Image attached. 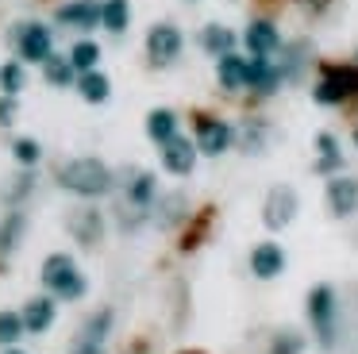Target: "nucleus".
I'll list each match as a JSON object with an SVG mask.
<instances>
[{
  "mask_svg": "<svg viewBox=\"0 0 358 354\" xmlns=\"http://www.w3.org/2000/svg\"><path fill=\"white\" fill-rule=\"evenodd\" d=\"M58 185L70 192H78V197H104V192H112V169L104 166L101 158H73L66 162L62 169H58Z\"/></svg>",
  "mask_w": 358,
  "mask_h": 354,
  "instance_id": "nucleus-1",
  "label": "nucleus"
},
{
  "mask_svg": "<svg viewBox=\"0 0 358 354\" xmlns=\"http://www.w3.org/2000/svg\"><path fill=\"white\" fill-rule=\"evenodd\" d=\"M308 323L312 335L324 351H331L339 343V297H335L331 285H312L308 292Z\"/></svg>",
  "mask_w": 358,
  "mask_h": 354,
  "instance_id": "nucleus-2",
  "label": "nucleus"
},
{
  "mask_svg": "<svg viewBox=\"0 0 358 354\" xmlns=\"http://www.w3.org/2000/svg\"><path fill=\"white\" fill-rule=\"evenodd\" d=\"M43 285H47L55 297H62V300H81L85 289H89L85 274L73 266L70 254H50V258L43 262Z\"/></svg>",
  "mask_w": 358,
  "mask_h": 354,
  "instance_id": "nucleus-3",
  "label": "nucleus"
},
{
  "mask_svg": "<svg viewBox=\"0 0 358 354\" xmlns=\"http://www.w3.org/2000/svg\"><path fill=\"white\" fill-rule=\"evenodd\" d=\"M358 97V66H324L320 81L312 85V100L324 108H335L343 100Z\"/></svg>",
  "mask_w": 358,
  "mask_h": 354,
  "instance_id": "nucleus-4",
  "label": "nucleus"
},
{
  "mask_svg": "<svg viewBox=\"0 0 358 354\" xmlns=\"http://www.w3.org/2000/svg\"><path fill=\"white\" fill-rule=\"evenodd\" d=\"M296 212H301V197H296L293 185H273V189L266 192L262 223H266L270 231H285L289 223L296 220Z\"/></svg>",
  "mask_w": 358,
  "mask_h": 354,
  "instance_id": "nucleus-5",
  "label": "nucleus"
},
{
  "mask_svg": "<svg viewBox=\"0 0 358 354\" xmlns=\"http://www.w3.org/2000/svg\"><path fill=\"white\" fill-rule=\"evenodd\" d=\"M181 46H185V38H181V31L173 27V23H155V27L147 31V54H150L155 66H173Z\"/></svg>",
  "mask_w": 358,
  "mask_h": 354,
  "instance_id": "nucleus-6",
  "label": "nucleus"
},
{
  "mask_svg": "<svg viewBox=\"0 0 358 354\" xmlns=\"http://www.w3.org/2000/svg\"><path fill=\"white\" fill-rule=\"evenodd\" d=\"M12 43L20 50V62H47L50 58V27H43V23H20L12 31Z\"/></svg>",
  "mask_w": 358,
  "mask_h": 354,
  "instance_id": "nucleus-7",
  "label": "nucleus"
},
{
  "mask_svg": "<svg viewBox=\"0 0 358 354\" xmlns=\"http://www.w3.org/2000/svg\"><path fill=\"white\" fill-rule=\"evenodd\" d=\"M66 227H70V235L78 239L81 246H101V239H104V215L96 212L93 204H85V208H73V212H66Z\"/></svg>",
  "mask_w": 358,
  "mask_h": 354,
  "instance_id": "nucleus-8",
  "label": "nucleus"
},
{
  "mask_svg": "<svg viewBox=\"0 0 358 354\" xmlns=\"http://www.w3.org/2000/svg\"><path fill=\"white\" fill-rule=\"evenodd\" d=\"M327 212L335 220H350L358 212V177H347V174H335L327 181Z\"/></svg>",
  "mask_w": 358,
  "mask_h": 354,
  "instance_id": "nucleus-9",
  "label": "nucleus"
},
{
  "mask_svg": "<svg viewBox=\"0 0 358 354\" xmlns=\"http://www.w3.org/2000/svg\"><path fill=\"white\" fill-rule=\"evenodd\" d=\"M235 143V127L224 120H208L204 115L201 123H196V150L208 154V158H216V154H224L227 146Z\"/></svg>",
  "mask_w": 358,
  "mask_h": 354,
  "instance_id": "nucleus-10",
  "label": "nucleus"
},
{
  "mask_svg": "<svg viewBox=\"0 0 358 354\" xmlns=\"http://www.w3.org/2000/svg\"><path fill=\"white\" fill-rule=\"evenodd\" d=\"M247 50H250V58H270V54H281V35H278V27H273L270 20H250L247 23Z\"/></svg>",
  "mask_w": 358,
  "mask_h": 354,
  "instance_id": "nucleus-11",
  "label": "nucleus"
},
{
  "mask_svg": "<svg viewBox=\"0 0 358 354\" xmlns=\"http://www.w3.org/2000/svg\"><path fill=\"white\" fill-rule=\"evenodd\" d=\"M55 20H58V23H66V27L93 31L96 23H104V4H96V0H73V4L58 8Z\"/></svg>",
  "mask_w": 358,
  "mask_h": 354,
  "instance_id": "nucleus-12",
  "label": "nucleus"
},
{
  "mask_svg": "<svg viewBox=\"0 0 358 354\" xmlns=\"http://www.w3.org/2000/svg\"><path fill=\"white\" fill-rule=\"evenodd\" d=\"M162 166L170 169V174H178V177L193 174V166H196V143H193V139H185V135H173L170 143L162 146Z\"/></svg>",
  "mask_w": 358,
  "mask_h": 354,
  "instance_id": "nucleus-13",
  "label": "nucleus"
},
{
  "mask_svg": "<svg viewBox=\"0 0 358 354\" xmlns=\"http://www.w3.org/2000/svg\"><path fill=\"white\" fill-rule=\"evenodd\" d=\"M281 69H278V62H270V58H250L247 62V89H255L258 97H270V92H278L281 89Z\"/></svg>",
  "mask_w": 358,
  "mask_h": 354,
  "instance_id": "nucleus-14",
  "label": "nucleus"
},
{
  "mask_svg": "<svg viewBox=\"0 0 358 354\" xmlns=\"http://www.w3.org/2000/svg\"><path fill=\"white\" fill-rule=\"evenodd\" d=\"M281 269H285V250H281L278 243H258L255 250H250V274H255L258 281H273Z\"/></svg>",
  "mask_w": 358,
  "mask_h": 354,
  "instance_id": "nucleus-15",
  "label": "nucleus"
},
{
  "mask_svg": "<svg viewBox=\"0 0 358 354\" xmlns=\"http://www.w3.org/2000/svg\"><path fill=\"white\" fill-rule=\"evenodd\" d=\"M155 200H158V181H155V174H135L131 185H127V204H131L135 212L147 215L150 208H155Z\"/></svg>",
  "mask_w": 358,
  "mask_h": 354,
  "instance_id": "nucleus-16",
  "label": "nucleus"
},
{
  "mask_svg": "<svg viewBox=\"0 0 358 354\" xmlns=\"http://www.w3.org/2000/svg\"><path fill=\"white\" fill-rule=\"evenodd\" d=\"M316 150H320L316 174H324V177L339 174V169H343V150H339V139H335L331 131H320V135H316Z\"/></svg>",
  "mask_w": 358,
  "mask_h": 354,
  "instance_id": "nucleus-17",
  "label": "nucleus"
},
{
  "mask_svg": "<svg viewBox=\"0 0 358 354\" xmlns=\"http://www.w3.org/2000/svg\"><path fill=\"white\" fill-rule=\"evenodd\" d=\"M55 323V300L50 297H31L24 304V327L31 331V335H43V331Z\"/></svg>",
  "mask_w": 358,
  "mask_h": 354,
  "instance_id": "nucleus-18",
  "label": "nucleus"
},
{
  "mask_svg": "<svg viewBox=\"0 0 358 354\" xmlns=\"http://www.w3.org/2000/svg\"><path fill=\"white\" fill-rule=\"evenodd\" d=\"M216 77H220V85H224L227 92L247 89V58H239V54H224V58L216 62Z\"/></svg>",
  "mask_w": 358,
  "mask_h": 354,
  "instance_id": "nucleus-19",
  "label": "nucleus"
},
{
  "mask_svg": "<svg viewBox=\"0 0 358 354\" xmlns=\"http://www.w3.org/2000/svg\"><path fill=\"white\" fill-rule=\"evenodd\" d=\"M235 143L243 146V154H262L270 146V123L266 120H247L243 131L235 135Z\"/></svg>",
  "mask_w": 358,
  "mask_h": 354,
  "instance_id": "nucleus-20",
  "label": "nucleus"
},
{
  "mask_svg": "<svg viewBox=\"0 0 358 354\" xmlns=\"http://www.w3.org/2000/svg\"><path fill=\"white\" fill-rule=\"evenodd\" d=\"M201 46H204L208 54H216V58L235 54V31L224 27V23H208V27L201 31Z\"/></svg>",
  "mask_w": 358,
  "mask_h": 354,
  "instance_id": "nucleus-21",
  "label": "nucleus"
},
{
  "mask_svg": "<svg viewBox=\"0 0 358 354\" xmlns=\"http://www.w3.org/2000/svg\"><path fill=\"white\" fill-rule=\"evenodd\" d=\"M147 135H150V143L166 146L178 135V115H173L170 108H155V112L147 115Z\"/></svg>",
  "mask_w": 358,
  "mask_h": 354,
  "instance_id": "nucleus-22",
  "label": "nucleus"
},
{
  "mask_svg": "<svg viewBox=\"0 0 358 354\" xmlns=\"http://www.w3.org/2000/svg\"><path fill=\"white\" fill-rule=\"evenodd\" d=\"M24 227H27V215L20 212H8L4 215V223H0V254H12L20 246V239H24Z\"/></svg>",
  "mask_w": 358,
  "mask_h": 354,
  "instance_id": "nucleus-23",
  "label": "nucleus"
},
{
  "mask_svg": "<svg viewBox=\"0 0 358 354\" xmlns=\"http://www.w3.org/2000/svg\"><path fill=\"white\" fill-rule=\"evenodd\" d=\"M78 89H81V97H85L89 104H104L108 92H112V85H108V77H104L101 69H89V73L78 77Z\"/></svg>",
  "mask_w": 358,
  "mask_h": 354,
  "instance_id": "nucleus-24",
  "label": "nucleus"
},
{
  "mask_svg": "<svg viewBox=\"0 0 358 354\" xmlns=\"http://www.w3.org/2000/svg\"><path fill=\"white\" fill-rule=\"evenodd\" d=\"M108 327H112V308H101L96 316H89V320H85V327H81L78 343H104Z\"/></svg>",
  "mask_w": 358,
  "mask_h": 354,
  "instance_id": "nucleus-25",
  "label": "nucleus"
},
{
  "mask_svg": "<svg viewBox=\"0 0 358 354\" xmlns=\"http://www.w3.org/2000/svg\"><path fill=\"white\" fill-rule=\"evenodd\" d=\"M127 23H131V8H127V0H104V27H108L112 35H124Z\"/></svg>",
  "mask_w": 358,
  "mask_h": 354,
  "instance_id": "nucleus-26",
  "label": "nucleus"
},
{
  "mask_svg": "<svg viewBox=\"0 0 358 354\" xmlns=\"http://www.w3.org/2000/svg\"><path fill=\"white\" fill-rule=\"evenodd\" d=\"M43 69H47V81L50 85H73V77H78V66H73L70 58H55V54H50L47 62H43Z\"/></svg>",
  "mask_w": 358,
  "mask_h": 354,
  "instance_id": "nucleus-27",
  "label": "nucleus"
},
{
  "mask_svg": "<svg viewBox=\"0 0 358 354\" xmlns=\"http://www.w3.org/2000/svg\"><path fill=\"white\" fill-rule=\"evenodd\" d=\"M155 215H158V223L162 227H173V223L181 220V208H185V197L181 192H170V197H162V200H155Z\"/></svg>",
  "mask_w": 358,
  "mask_h": 354,
  "instance_id": "nucleus-28",
  "label": "nucleus"
},
{
  "mask_svg": "<svg viewBox=\"0 0 358 354\" xmlns=\"http://www.w3.org/2000/svg\"><path fill=\"white\" fill-rule=\"evenodd\" d=\"M304 351V335L296 327H281L270 343V354H301Z\"/></svg>",
  "mask_w": 358,
  "mask_h": 354,
  "instance_id": "nucleus-29",
  "label": "nucleus"
},
{
  "mask_svg": "<svg viewBox=\"0 0 358 354\" xmlns=\"http://www.w3.org/2000/svg\"><path fill=\"white\" fill-rule=\"evenodd\" d=\"M31 189H35V169L24 166V169H20V174L8 181V189H4V200H8V204H20V200H24Z\"/></svg>",
  "mask_w": 358,
  "mask_h": 354,
  "instance_id": "nucleus-30",
  "label": "nucleus"
},
{
  "mask_svg": "<svg viewBox=\"0 0 358 354\" xmlns=\"http://www.w3.org/2000/svg\"><path fill=\"white\" fill-rule=\"evenodd\" d=\"M70 62L78 66V73H89V69H96V62H101V46L85 38V43H78L70 50Z\"/></svg>",
  "mask_w": 358,
  "mask_h": 354,
  "instance_id": "nucleus-31",
  "label": "nucleus"
},
{
  "mask_svg": "<svg viewBox=\"0 0 358 354\" xmlns=\"http://www.w3.org/2000/svg\"><path fill=\"white\" fill-rule=\"evenodd\" d=\"M24 331V312H0V343L4 346H12Z\"/></svg>",
  "mask_w": 358,
  "mask_h": 354,
  "instance_id": "nucleus-32",
  "label": "nucleus"
},
{
  "mask_svg": "<svg viewBox=\"0 0 358 354\" xmlns=\"http://www.w3.org/2000/svg\"><path fill=\"white\" fill-rule=\"evenodd\" d=\"M0 89H4V97H16V92L24 89V66H20V62L0 66Z\"/></svg>",
  "mask_w": 358,
  "mask_h": 354,
  "instance_id": "nucleus-33",
  "label": "nucleus"
},
{
  "mask_svg": "<svg viewBox=\"0 0 358 354\" xmlns=\"http://www.w3.org/2000/svg\"><path fill=\"white\" fill-rule=\"evenodd\" d=\"M12 154H16V162H20V166H27V169H31L35 162L43 158V146L35 143V139H16V143H12Z\"/></svg>",
  "mask_w": 358,
  "mask_h": 354,
  "instance_id": "nucleus-34",
  "label": "nucleus"
},
{
  "mask_svg": "<svg viewBox=\"0 0 358 354\" xmlns=\"http://www.w3.org/2000/svg\"><path fill=\"white\" fill-rule=\"evenodd\" d=\"M16 120V97H0V127H8Z\"/></svg>",
  "mask_w": 358,
  "mask_h": 354,
  "instance_id": "nucleus-35",
  "label": "nucleus"
},
{
  "mask_svg": "<svg viewBox=\"0 0 358 354\" xmlns=\"http://www.w3.org/2000/svg\"><path fill=\"white\" fill-rule=\"evenodd\" d=\"M70 354H104V351H101V343H73Z\"/></svg>",
  "mask_w": 358,
  "mask_h": 354,
  "instance_id": "nucleus-36",
  "label": "nucleus"
},
{
  "mask_svg": "<svg viewBox=\"0 0 358 354\" xmlns=\"http://www.w3.org/2000/svg\"><path fill=\"white\" fill-rule=\"evenodd\" d=\"M4 354H24V351H4Z\"/></svg>",
  "mask_w": 358,
  "mask_h": 354,
  "instance_id": "nucleus-37",
  "label": "nucleus"
},
{
  "mask_svg": "<svg viewBox=\"0 0 358 354\" xmlns=\"http://www.w3.org/2000/svg\"><path fill=\"white\" fill-rule=\"evenodd\" d=\"M181 354H201V351H181Z\"/></svg>",
  "mask_w": 358,
  "mask_h": 354,
  "instance_id": "nucleus-38",
  "label": "nucleus"
},
{
  "mask_svg": "<svg viewBox=\"0 0 358 354\" xmlns=\"http://www.w3.org/2000/svg\"><path fill=\"white\" fill-rule=\"evenodd\" d=\"M355 146H358V131H355Z\"/></svg>",
  "mask_w": 358,
  "mask_h": 354,
  "instance_id": "nucleus-39",
  "label": "nucleus"
},
{
  "mask_svg": "<svg viewBox=\"0 0 358 354\" xmlns=\"http://www.w3.org/2000/svg\"><path fill=\"white\" fill-rule=\"evenodd\" d=\"M355 66H358V54H355Z\"/></svg>",
  "mask_w": 358,
  "mask_h": 354,
  "instance_id": "nucleus-40",
  "label": "nucleus"
}]
</instances>
